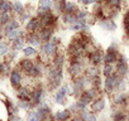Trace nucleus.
Segmentation results:
<instances>
[{"instance_id": "obj_1", "label": "nucleus", "mask_w": 129, "mask_h": 121, "mask_svg": "<svg viewBox=\"0 0 129 121\" xmlns=\"http://www.w3.org/2000/svg\"><path fill=\"white\" fill-rule=\"evenodd\" d=\"M51 78H52V82H53V85H54V86H58V85H59V82L62 81V71H61V68H59V67L52 72Z\"/></svg>"}, {"instance_id": "obj_2", "label": "nucleus", "mask_w": 129, "mask_h": 121, "mask_svg": "<svg viewBox=\"0 0 129 121\" xmlns=\"http://www.w3.org/2000/svg\"><path fill=\"white\" fill-rule=\"evenodd\" d=\"M54 49H56V44H54V40H48L44 43L43 45V52L48 55H51L52 53H54Z\"/></svg>"}, {"instance_id": "obj_3", "label": "nucleus", "mask_w": 129, "mask_h": 121, "mask_svg": "<svg viewBox=\"0 0 129 121\" xmlns=\"http://www.w3.org/2000/svg\"><path fill=\"white\" fill-rule=\"evenodd\" d=\"M66 93H67V88H66V87H61L59 91H57V93H56V96H54L56 102L62 103V102L64 101V96H66Z\"/></svg>"}, {"instance_id": "obj_4", "label": "nucleus", "mask_w": 129, "mask_h": 121, "mask_svg": "<svg viewBox=\"0 0 129 121\" xmlns=\"http://www.w3.org/2000/svg\"><path fill=\"white\" fill-rule=\"evenodd\" d=\"M10 81H12V85H13L14 87L19 86V83H20V81H22L20 73H19L18 71H13V72H12V76H10Z\"/></svg>"}, {"instance_id": "obj_5", "label": "nucleus", "mask_w": 129, "mask_h": 121, "mask_svg": "<svg viewBox=\"0 0 129 121\" xmlns=\"http://www.w3.org/2000/svg\"><path fill=\"white\" fill-rule=\"evenodd\" d=\"M51 8V0H39V14H43V12H48Z\"/></svg>"}, {"instance_id": "obj_6", "label": "nucleus", "mask_w": 129, "mask_h": 121, "mask_svg": "<svg viewBox=\"0 0 129 121\" xmlns=\"http://www.w3.org/2000/svg\"><path fill=\"white\" fill-rule=\"evenodd\" d=\"M10 8H12V5L8 0H0V13L7 14L10 10Z\"/></svg>"}, {"instance_id": "obj_7", "label": "nucleus", "mask_w": 129, "mask_h": 121, "mask_svg": "<svg viewBox=\"0 0 129 121\" xmlns=\"http://www.w3.org/2000/svg\"><path fill=\"white\" fill-rule=\"evenodd\" d=\"M115 60H116V53L113 52L111 48H109V50H108V53H106V55H105V62L111 65L113 62H115Z\"/></svg>"}, {"instance_id": "obj_8", "label": "nucleus", "mask_w": 129, "mask_h": 121, "mask_svg": "<svg viewBox=\"0 0 129 121\" xmlns=\"http://www.w3.org/2000/svg\"><path fill=\"white\" fill-rule=\"evenodd\" d=\"M105 90L108 92H111L114 90V76H109L106 80H105Z\"/></svg>"}, {"instance_id": "obj_9", "label": "nucleus", "mask_w": 129, "mask_h": 121, "mask_svg": "<svg viewBox=\"0 0 129 121\" xmlns=\"http://www.w3.org/2000/svg\"><path fill=\"white\" fill-rule=\"evenodd\" d=\"M69 116H70V111L64 110V111H59V112H57L54 117H56L57 121H64V120H67V118H69Z\"/></svg>"}, {"instance_id": "obj_10", "label": "nucleus", "mask_w": 129, "mask_h": 121, "mask_svg": "<svg viewBox=\"0 0 129 121\" xmlns=\"http://www.w3.org/2000/svg\"><path fill=\"white\" fill-rule=\"evenodd\" d=\"M53 23H54L53 15H52L51 13L46 12V13L43 14V24H44V25H51V24H53Z\"/></svg>"}, {"instance_id": "obj_11", "label": "nucleus", "mask_w": 129, "mask_h": 121, "mask_svg": "<svg viewBox=\"0 0 129 121\" xmlns=\"http://www.w3.org/2000/svg\"><path fill=\"white\" fill-rule=\"evenodd\" d=\"M104 107H105V100H103V98H100V100H98L92 103V110L94 111H101Z\"/></svg>"}, {"instance_id": "obj_12", "label": "nucleus", "mask_w": 129, "mask_h": 121, "mask_svg": "<svg viewBox=\"0 0 129 121\" xmlns=\"http://www.w3.org/2000/svg\"><path fill=\"white\" fill-rule=\"evenodd\" d=\"M42 96H43V91H42L41 88H38V90L34 91L33 97H32V101H33L34 103H39L41 100H42Z\"/></svg>"}, {"instance_id": "obj_13", "label": "nucleus", "mask_w": 129, "mask_h": 121, "mask_svg": "<svg viewBox=\"0 0 129 121\" xmlns=\"http://www.w3.org/2000/svg\"><path fill=\"white\" fill-rule=\"evenodd\" d=\"M116 70L119 71V73H120V75H125V73L128 72V68H126V65H125V60H124L123 58L120 59V62L118 63Z\"/></svg>"}, {"instance_id": "obj_14", "label": "nucleus", "mask_w": 129, "mask_h": 121, "mask_svg": "<svg viewBox=\"0 0 129 121\" xmlns=\"http://www.w3.org/2000/svg\"><path fill=\"white\" fill-rule=\"evenodd\" d=\"M84 86H85V82H84L82 80H76V81L74 82V92H75V93H79V92L84 88Z\"/></svg>"}, {"instance_id": "obj_15", "label": "nucleus", "mask_w": 129, "mask_h": 121, "mask_svg": "<svg viewBox=\"0 0 129 121\" xmlns=\"http://www.w3.org/2000/svg\"><path fill=\"white\" fill-rule=\"evenodd\" d=\"M33 66H34V65H33V62H32V60H29V59H23L22 62H20V67H22L25 72H28Z\"/></svg>"}, {"instance_id": "obj_16", "label": "nucleus", "mask_w": 129, "mask_h": 121, "mask_svg": "<svg viewBox=\"0 0 129 121\" xmlns=\"http://www.w3.org/2000/svg\"><path fill=\"white\" fill-rule=\"evenodd\" d=\"M38 24H39V20H38L37 18L30 19V20H29V23H28V25H27V29H28L29 32H33V30H36V29H37Z\"/></svg>"}, {"instance_id": "obj_17", "label": "nucleus", "mask_w": 129, "mask_h": 121, "mask_svg": "<svg viewBox=\"0 0 129 121\" xmlns=\"http://www.w3.org/2000/svg\"><path fill=\"white\" fill-rule=\"evenodd\" d=\"M42 118V116L39 115L38 110L37 111H32L28 113V121H39Z\"/></svg>"}, {"instance_id": "obj_18", "label": "nucleus", "mask_w": 129, "mask_h": 121, "mask_svg": "<svg viewBox=\"0 0 129 121\" xmlns=\"http://www.w3.org/2000/svg\"><path fill=\"white\" fill-rule=\"evenodd\" d=\"M62 9H63V12L66 13V14H70V13L74 12V9H75V4H74V3H66V4H63Z\"/></svg>"}, {"instance_id": "obj_19", "label": "nucleus", "mask_w": 129, "mask_h": 121, "mask_svg": "<svg viewBox=\"0 0 129 121\" xmlns=\"http://www.w3.org/2000/svg\"><path fill=\"white\" fill-rule=\"evenodd\" d=\"M101 27L105 28L106 30H113V29L115 28V24H114L111 20H104V22L101 23Z\"/></svg>"}, {"instance_id": "obj_20", "label": "nucleus", "mask_w": 129, "mask_h": 121, "mask_svg": "<svg viewBox=\"0 0 129 121\" xmlns=\"http://www.w3.org/2000/svg\"><path fill=\"white\" fill-rule=\"evenodd\" d=\"M51 34H52V32H51L49 29H43V32L41 33V38H42V40L48 42V39L51 38Z\"/></svg>"}, {"instance_id": "obj_21", "label": "nucleus", "mask_w": 129, "mask_h": 121, "mask_svg": "<svg viewBox=\"0 0 129 121\" xmlns=\"http://www.w3.org/2000/svg\"><path fill=\"white\" fill-rule=\"evenodd\" d=\"M7 34H8L9 39L14 40V39H17V38L20 35V32H19L18 29H14V30H10V32H9V33H7Z\"/></svg>"}, {"instance_id": "obj_22", "label": "nucleus", "mask_w": 129, "mask_h": 121, "mask_svg": "<svg viewBox=\"0 0 129 121\" xmlns=\"http://www.w3.org/2000/svg\"><path fill=\"white\" fill-rule=\"evenodd\" d=\"M104 75L106 76V77H109V76H111V73H113V66L110 65V63H106L105 66H104Z\"/></svg>"}, {"instance_id": "obj_23", "label": "nucleus", "mask_w": 129, "mask_h": 121, "mask_svg": "<svg viewBox=\"0 0 129 121\" xmlns=\"http://www.w3.org/2000/svg\"><path fill=\"white\" fill-rule=\"evenodd\" d=\"M14 29H18V23H17V22H14V20H12L10 23H8V25H7L5 30H7V33H9L10 30H14Z\"/></svg>"}, {"instance_id": "obj_24", "label": "nucleus", "mask_w": 129, "mask_h": 121, "mask_svg": "<svg viewBox=\"0 0 129 121\" xmlns=\"http://www.w3.org/2000/svg\"><path fill=\"white\" fill-rule=\"evenodd\" d=\"M19 98H20V100H27V101H29L28 90H20V91H19Z\"/></svg>"}, {"instance_id": "obj_25", "label": "nucleus", "mask_w": 129, "mask_h": 121, "mask_svg": "<svg viewBox=\"0 0 129 121\" xmlns=\"http://www.w3.org/2000/svg\"><path fill=\"white\" fill-rule=\"evenodd\" d=\"M91 100H92V98H91V97H90V96H89L86 92H85V93L81 96V98H80V102H82L84 105H87V103H90V102H91Z\"/></svg>"}, {"instance_id": "obj_26", "label": "nucleus", "mask_w": 129, "mask_h": 121, "mask_svg": "<svg viewBox=\"0 0 129 121\" xmlns=\"http://www.w3.org/2000/svg\"><path fill=\"white\" fill-rule=\"evenodd\" d=\"M91 60H92V63H94V65H98L100 60H101V55H100V53H99V52H95V53L92 54V57H91Z\"/></svg>"}, {"instance_id": "obj_27", "label": "nucleus", "mask_w": 129, "mask_h": 121, "mask_svg": "<svg viewBox=\"0 0 129 121\" xmlns=\"http://www.w3.org/2000/svg\"><path fill=\"white\" fill-rule=\"evenodd\" d=\"M23 43H24V40H23L22 38H17V39H14L13 47H14L15 49H20V48L23 47Z\"/></svg>"}, {"instance_id": "obj_28", "label": "nucleus", "mask_w": 129, "mask_h": 121, "mask_svg": "<svg viewBox=\"0 0 129 121\" xmlns=\"http://www.w3.org/2000/svg\"><path fill=\"white\" fill-rule=\"evenodd\" d=\"M27 73H28L29 76H32V77H36V76H38V75H39L41 72H39V70H38V67H36V66H33V67H32V68H30V70H29V71H28Z\"/></svg>"}, {"instance_id": "obj_29", "label": "nucleus", "mask_w": 129, "mask_h": 121, "mask_svg": "<svg viewBox=\"0 0 129 121\" xmlns=\"http://www.w3.org/2000/svg\"><path fill=\"white\" fill-rule=\"evenodd\" d=\"M80 70H81L80 65H79V63H75V65H72V66H71V68H70V72H71L72 75H77V73L80 72Z\"/></svg>"}, {"instance_id": "obj_30", "label": "nucleus", "mask_w": 129, "mask_h": 121, "mask_svg": "<svg viewBox=\"0 0 129 121\" xmlns=\"http://www.w3.org/2000/svg\"><path fill=\"white\" fill-rule=\"evenodd\" d=\"M13 8H14V12H15V13H22V12H23V5H22V3H19V2H15L14 5H13Z\"/></svg>"}, {"instance_id": "obj_31", "label": "nucleus", "mask_w": 129, "mask_h": 121, "mask_svg": "<svg viewBox=\"0 0 129 121\" xmlns=\"http://www.w3.org/2000/svg\"><path fill=\"white\" fill-rule=\"evenodd\" d=\"M63 19H64V22H66V23H72V22H76L75 20V17L70 13V14H66V15H64L63 17Z\"/></svg>"}, {"instance_id": "obj_32", "label": "nucleus", "mask_w": 129, "mask_h": 121, "mask_svg": "<svg viewBox=\"0 0 129 121\" xmlns=\"http://www.w3.org/2000/svg\"><path fill=\"white\" fill-rule=\"evenodd\" d=\"M36 53V49L33 48V47H27V48H24V54L25 55H33Z\"/></svg>"}, {"instance_id": "obj_33", "label": "nucleus", "mask_w": 129, "mask_h": 121, "mask_svg": "<svg viewBox=\"0 0 129 121\" xmlns=\"http://www.w3.org/2000/svg\"><path fill=\"white\" fill-rule=\"evenodd\" d=\"M84 120H85V121H96V118H95L94 115L86 113V112H84Z\"/></svg>"}, {"instance_id": "obj_34", "label": "nucleus", "mask_w": 129, "mask_h": 121, "mask_svg": "<svg viewBox=\"0 0 129 121\" xmlns=\"http://www.w3.org/2000/svg\"><path fill=\"white\" fill-rule=\"evenodd\" d=\"M124 120V115L121 112H116L114 115V121H123Z\"/></svg>"}, {"instance_id": "obj_35", "label": "nucleus", "mask_w": 129, "mask_h": 121, "mask_svg": "<svg viewBox=\"0 0 129 121\" xmlns=\"http://www.w3.org/2000/svg\"><path fill=\"white\" fill-rule=\"evenodd\" d=\"M54 65L61 68V66H62V55H57V57L54 58Z\"/></svg>"}, {"instance_id": "obj_36", "label": "nucleus", "mask_w": 129, "mask_h": 121, "mask_svg": "<svg viewBox=\"0 0 129 121\" xmlns=\"http://www.w3.org/2000/svg\"><path fill=\"white\" fill-rule=\"evenodd\" d=\"M28 42H30V43H32V44H34V45L39 43V40H38V37H36V35H32V37L29 38V40H28Z\"/></svg>"}, {"instance_id": "obj_37", "label": "nucleus", "mask_w": 129, "mask_h": 121, "mask_svg": "<svg viewBox=\"0 0 129 121\" xmlns=\"http://www.w3.org/2000/svg\"><path fill=\"white\" fill-rule=\"evenodd\" d=\"M124 101H125V96H124V95H119V96L115 98V102H116V103H123Z\"/></svg>"}, {"instance_id": "obj_38", "label": "nucleus", "mask_w": 129, "mask_h": 121, "mask_svg": "<svg viewBox=\"0 0 129 121\" xmlns=\"http://www.w3.org/2000/svg\"><path fill=\"white\" fill-rule=\"evenodd\" d=\"M8 50V47L5 44H0V54H5Z\"/></svg>"}, {"instance_id": "obj_39", "label": "nucleus", "mask_w": 129, "mask_h": 121, "mask_svg": "<svg viewBox=\"0 0 129 121\" xmlns=\"http://www.w3.org/2000/svg\"><path fill=\"white\" fill-rule=\"evenodd\" d=\"M120 3V0H108V4L113 5V7H118Z\"/></svg>"}, {"instance_id": "obj_40", "label": "nucleus", "mask_w": 129, "mask_h": 121, "mask_svg": "<svg viewBox=\"0 0 129 121\" xmlns=\"http://www.w3.org/2000/svg\"><path fill=\"white\" fill-rule=\"evenodd\" d=\"M86 93H87V95H89L91 98H94V97H95V95H96L95 90H87V91H86Z\"/></svg>"}, {"instance_id": "obj_41", "label": "nucleus", "mask_w": 129, "mask_h": 121, "mask_svg": "<svg viewBox=\"0 0 129 121\" xmlns=\"http://www.w3.org/2000/svg\"><path fill=\"white\" fill-rule=\"evenodd\" d=\"M0 22H2V23H7L8 22V15L7 14H3L2 17H0Z\"/></svg>"}, {"instance_id": "obj_42", "label": "nucleus", "mask_w": 129, "mask_h": 121, "mask_svg": "<svg viewBox=\"0 0 129 121\" xmlns=\"http://www.w3.org/2000/svg\"><path fill=\"white\" fill-rule=\"evenodd\" d=\"M96 73H98L96 72V68H90L89 70V75L90 76H96Z\"/></svg>"}, {"instance_id": "obj_43", "label": "nucleus", "mask_w": 129, "mask_h": 121, "mask_svg": "<svg viewBox=\"0 0 129 121\" xmlns=\"http://www.w3.org/2000/svg\"><path fill=\"white\" fill-rule=\"evenodd\" d=\"M95 0H81V3L82 4H91V3H94Z\"/></svg>"}, {"instance_id": "obj_44", "label": "nucleus", "mask_w": 129, "mask_h": 121, "mask_svg": "<svg viewBox=\"0 0 129 121\" xmlns=\"http://www.w3.org/2000/svg\"><path fill=\"white\" fill-rule=\"evenodd\" d=\"M85 17H86V13H85V12H81V13L79 14V18H77V19H84Z\"/></svg>"}, {"instance_id": "obj_45", "label": "nucleus", "mask_w": 129, "mask_h": 121, "mask_svg": "<svg viewBox=\"0 0 129 121\" xmlns=\"http://www.w3.org/2000/svg\"><path fill=\"white\" fill-rule=\"evenodd\" d=\"M10 121H20V118L15 116V117H12V118H10Z\"/></svg>"}, {"instance_id": "obj_46", "label": "nucleus", "mask_w": 129, "mask_h": 121, "mask_svg": "<svg viewBox=\"0 0 129 121\" xmlns=\"http://www.w3.org/2000/svg\"><path fill=\"white\" fill-rule=\"evenodd\" d=\"M125 20H126V22H129V12H128V13H126V15H125Z\"/></svg>"}, {"instance_id": "obj_47", "label": "nucleus", "mask_w": 129, "mask_h": 121, "mask_svg": "<svg viewBox=\"0 0 129 121\" xmlns=\"http://www.w3.org/2000/svg\"><path fill=\"white\" fill-rule=\"evenodd\" d=\"M72 121H84V120H82V118H79V117H76V118H74Z\"/></svg>"}, {"instance_id": "obj_48", "label": "nucleus", "mask_w": 129, "mask_h": 121, "mask_svg": "<svg viewBox=\"0 0 129 121\" xmlns=\"http://www.w3.org/2000/svg\"><path fill=\"white\" fill-rule=\"evenodd\" d=\"M125 27H126V30L129 32V22H126V24H125Z\"/></svg>"}]
</instances>
